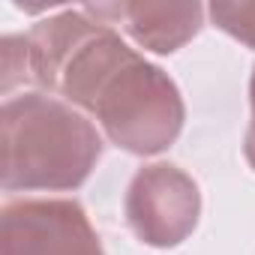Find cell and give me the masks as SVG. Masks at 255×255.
Instances as JSON below:
<instances>
[{"mask_svg": "<svg viewBox=\"0 0 255 255\" xmlns=\"http://www.w3.org/2000/svg\"><path fill=\"white\" fill-rule=\"evenodd\" d=\"M30 78L90 114L102 135L135 156L168 150L186 120L174 78L84 9H63L27 33Z\"/></svg>", "mask_w": 255, "mask_h": 255, "instance_id": "6da1fadb", "label": "cell"}, {"mask_svg": "<svg viewBox=\"0 0 255 255\" xmlns=\"http://www.w3.org/2000/svg\"><path fill=\"white\" fill-rule=\"evenodd\" d=\"M6 192L78 189L102 159L93 120L48 93L9 96L0 108Z\"/></svg>", "mask_w": 255, "mask_h": 255, "instance_id": "7a4b0ae2", "label": "cell"}, {"mask_svg": "<svg viewBox=\"0 0 255 255\" xmlns=\"http://www.w3.org/2000/svg\"><path fill=\"white\" fill-rule=\"evenodd\" d=\"M123 216L141 243L156 249L180 246L201 216L198 183L171 162L141 165L126 186Z\"/></svg>", "mask_w": 255, "mask_h": 255, "instance_id": "3957f363", "label": "cell"}, {"mask_svg": "<svg viewBox=\"0 0 255 255\" xmlns=\"http://www.w3.org/2000/svg\"><path fill=\"white\" fill-rule=\"evenodd\" d=\"M0 255H105L75 198H18L0 210Z\"/></svg>", "mask_w": 255, "mask_h": 255, "instance_id": "277c9868", "label": "cell"}, {"mask_svg": "<svg viewBox=\"0 0 255 255\" xmlns=\"http://www.w3.org/2000/svg\"><path fill=\"white\" fill-rule=\"evenodd\" d=\"M87 15L96 21L123 30L135 45L174 54L189 39L198 36L204 27V6L201 3H150V0H123V3H90L84 6Z\"/></svg>", "mask_w": 255, "mask_h": 255, "instance_id": "5b68a950", "label": "cell"}, {"mask_svg": "<svg viewBox=\"0 0 255 255\" xmlns=\"http://www.w3.org/2000/svg\"><path fill=\"white\" fill-rule=\"evenodd\" d=\"M207 15L219 30L255 48V0H216L207 6Z\"/></svg>", "mask_w": 255, "mask_h": 255, "instance_id": "8992f818", "label": "cell"}, {"mask_svg": "<svg viewBox=\"0 0 255 255\" xmlns=\"http://www.w3.org/2000/svg\"><path fill=\"white\" fill-rule=\"evenodd\" d=\"M3 93L9 99L18 78H30V57H27V36H3Z\"/></svg>", "mask_w": 255, "mask_h": 255, "instance_id": "52a82bcc", "label": "cell"}, {"mask_svg": "<svg viewBox=\"0 0 255 255\" xmlns=\"http://www.w3.org/2000/svg\"><path fill=\"white\" fill-rule=\"evenodd\" d=\"M243 153H246V159H249V165H252V171H255V120L249 123V129H246V138H243Z\"/></svg>", "mask_w": 255, "mask_h": 255, "instance_id": "ba28073f", "label": "cell"}, {"mask_svg": "<svg viewBox=\"0 0 255 255\" xmlns=\"http://www.w3.org/2000/svg\"><path fill=\"white\" fill-rule=\"evenodd\" d=\"M249 102H252V120H255V66H252V78H249Z\"/></svg>", "mask_w": 255, "mask_h": 255, "instance_id": "9c48e42d", "label": "cell"}]
</instances>
